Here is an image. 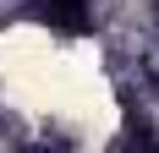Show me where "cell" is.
<instances>
[{"label": "cell", "mask_w": 159, "mask_h": 153, "mask_svg": "<svg viewBox=\"0 0 159 153\" xmlns=\"http://www.w3.org/2000/svg\"><path fill=\"white\" fill-rule=\"evenodd\" d=\"M104 16V0H28V22L49 33V38H88Z\"/></svg>", "instance_id": "1"}]
</instances>
